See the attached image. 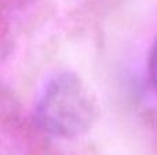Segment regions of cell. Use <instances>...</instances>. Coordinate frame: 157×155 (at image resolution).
<instances>
[{"mask_svg": "<svg viewBox=\"0 0 157 155\" xmlns=\"http://www.w3.org/2000/svg\"><path fill=\"white\" fill-rule=\"evenodd\" d=\"M98 109L88 88L75 73H58L46 84L36 103L35 120L43 132L73 139L90 131Z\"/></svg>", "mask_w": 157, "mask_h": 155, "instance_id": "1", "label": "cell"}, {"mask_svg": "<svg viewBox=\"0 0 157 155\" xmlns=\"http://www.w3.org/2000/svg\"><path fill=\"white\" fill-rule=\"evenodd\" d=\"M149 73H150V80L157 92V40L152 48V54H150L149 59Z\"/></svg>", "mask_w": 157, "mask_h": 155, "instance_id": "2", "label": "cell"}]
</instances>
